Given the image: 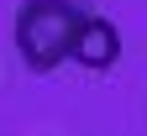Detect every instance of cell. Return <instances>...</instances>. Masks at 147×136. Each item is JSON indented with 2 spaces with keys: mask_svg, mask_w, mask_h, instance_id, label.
I'll return each instance as SVG.
<instances>
[{
  "mask_svg": "<svg viewBox=\"0 0 147 136\" xmlns=\"http://www.w3.org/2000/svg\"><path fill=\"white\" fill-rule=\"evenodd\" d=\"M89 21L84 0H21L16 11V52L32 73H53L74 52V37Z\"/></svg>",
  "mask_w": 147,
  "mask_h": 136,
  "instance_id": "cell-1",
  "label": "cell"
},
{
  "mask_svg": "<svg viewBox=\"0 0 147 136\" xmlns=\"http://www.w3.org/2000/svg\"><path fill=\"white\" fill-rule=\"evenodd\" d=\"M68 58H74L79 68H95V73H100V68H116V58H121V31H116V21L89 11V21L79 26Z\"/></svg>",
  "mask_w": 147,
  "mask_h": 136,
  "instance_id": "cell-2",
  "label": "cell"
}]
</instances>
